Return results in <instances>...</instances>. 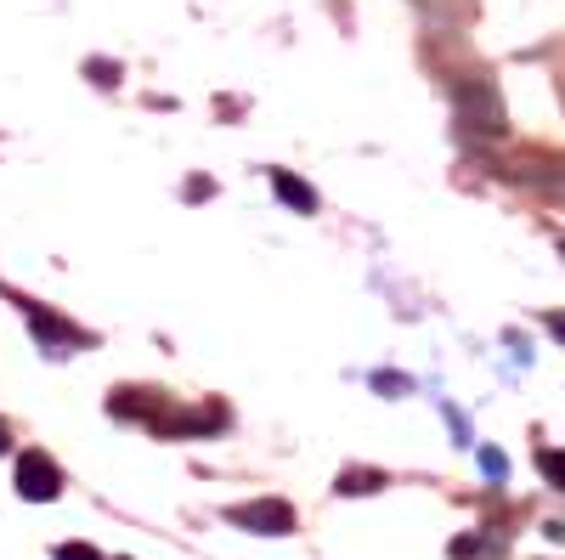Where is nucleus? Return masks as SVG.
<instances>
[{
  "label": "nucleus",
  "instance_id": "obj_1",
  "mask_svg": "<svg viewBox=\"0 0 565 560\" xmlns=\"http://www.w3.org/2000/svg\"><path fill=\"white\" fill-rule=\"evenodd\" d=\"M458 114H463L469 130L503 136V103H498V85L492 80H463L458 85Z\"/></svg>",
  "mask_w": 565,
  "mask_h": 560
},
{
  "label": "nucleus",
  "instance_id": "obj_2",
  "mask_svg": "<svg viewBox=\"0 0 565 560\" xmlns=\"http://www.w3.org/2000/svg\"><path fill=\"white\" fill-rule=\"evenodd\" d=\"M226 521L244 532H260V538H282V532H295V509L282 498H255V504H232Z\"/></svg>",
  "mask_w": 565,
  "mask_h": 560
},
{
  "label": "nucleus",
  "instance_id": "obj_3",
  "mask_svg": "<svg viewBox=\"0 0 565 560\" xmlns=\"http://www.w3.org/2000/svg\"><path fill=\"white\" fill-rule=\"evenodd\" d=\"M18 493L29 498V504H52L57 493H63V471L45 453H18Z\"/></svg>",
  "mask_w": 565,
  "mask_h": 560
},
{
  "label": "nucleus",
  "instance_id": "obj_4",
  "mask_svg": "<svg viewBox=\"0 0 565 560\" xmlns=\"http://www.w3.org/2000/svg\"><path fill=\"white\" fill-rule=\"evenodd\" d=\"M271 193H277L282 204H295L300 215H311V210H317V193H311V187H306L300 176H289V170H277V176H271Z\"/></svg>",
  "mask_w": 565,
  "mask_h": 560
},
{
  "label": "nucleus",
  "instance_id": "obj_5",
  "mask_svg": "<svg viewBox=\"0 0 565 560\" xmlns=\"http://www.w3.org/2000/svg\"><path fill=\"white\" fill-rule=\"evenodd\" d=\"M385 487V476L380 471H345L340 482H334V493H345V498H362V493H380Z\"/></svg>",
  "mask_w": 565,
  "mask_h": 560
},
{
  "label": "nucleus",
  "instance_id": "obj_6",
  "mask_svg": "<svg viewBox=\"0 0 565 560\" xmlns=\"http://www.w3.org/2000/svg\"><path fill=\"white\" fill-rule=\"evenodd\" d=\"M34 335H40V340H57V346H68V340H79V335L68 329V323H57L52 311H34Z\"/></svg>",
  "mask_w": 565,
  "mask_h": 560
},
{
  "label": "nucleus",
  "instance_id": "obj_7",
  "mask_svg": "<svg viewBox=\"0 0 565 560\" xmlns=\"http://www.w3.org/2000/svg\"><path fill=\"white\" fill-rule=\"evenodd\" d=\"M537 471L554 482V487H565V453H554V447H543L537 453Z\"/></svg>",
  "mask_w": 565,
  "mask_h": 560
},
{
  "label": "nucleus",
  "instance_id": "obj_8",
  "mask_svg": "<svg viewBox=\"0 0 565 560\" xmlns=\"http://www.w3.org/2000/svg\"><path fill=\"white\" fill-rule=\"evenodd\" d=\"M481 471H487V476H503V471H509V458H503L498 447H481Z\"/></svg>",
  "mask_w": 565,
  "mask_h": 560
},
{
  "label": "nucleus",
  "instance_id": "obj_9",
  "mask_svg": "<svg viewBox=\"0 0 565 560\" xmlns=\"http://www.w3.org/2000/svg\"><path fill=\"white\" fill-rule=\"evenodd\" d=\"M57 560H103V554L90 549V543H63V549H57Z\"/></svg>",
  "mask_w": 565,
  "mask_h": 560
},
{
  "label": "nucleus",
  "instance_id": "obj_10",
  "mask_svg": "<svg viewBox=\"0 0 565 560\" xmlns=\"http://www.w3.org/2000/svg\"><path fill=\"white\" fill-rule=\"evenodd\" d=\"M90 74H97V85H114L119 80V63H90Z\"/></svg>",
  "mask_w": 565,
  "mask_h": 560
},
{
  "label": "nucleus",
  "instance_id": "obj_11",
  "mask_svg": "<svg viewBox=\"0 0 565 560\" xmlns=\"http://www.w3.org/2000/svg\"><path fill=\"white\" fill-rule=\"evenodd\" d=\"M469 554H481V543H476V538H458V543H452V560H469Z\"/></svg>",
  "mask_w": 565,
  "mask_h": 560
},
{
  "label": "nucleus",
  "instance_id": "obj_12",
  "mask_svg": "<svg viewBox=\"0 0 565 560\" xmlns=\"http://www.w3.org/2000/svg\"><path fill=\"white\" fill-rule=\"evenodd\" d=\"M543 323H548V335H554V340H559V346H565V311H548V317H543Z\"/></svg>",
  "mask_w": 565,
  "mask_h": 560
},
{
  "label": "nucleus",
  "instance_id": "obj_13",
  "mask_svg": "<svg viewBox=\"0 0 565 560\" xmlns=\"http://www.w3.org/2000/svg\"><path fill=\"white\" fill-rule=\"evenodd\" d=\"M12 447V436H7V425H0V453H7Z\"/></svg>",
  "mask_w": 565,
  "mask_h": 560
},
{
  "label": "nucleus",
  "instance_id": "obj_14",
  "mask_svg": "<svg viewBox=\"0 0 565 560\" xmlns=\"http://www.w3.org/2000/svg\"><path fill=\"white\" fill-rule=\"evenodd\" d=\"M559 255H565V239H559Z\"/></svg>",
  "mask_w": 565,
  "mask_h": 560
}]
</instances>
